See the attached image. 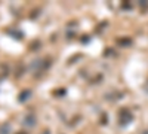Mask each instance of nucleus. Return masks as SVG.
<instances>
[{
  "label": "nucleus",
  "mask_w": 148,
  "mask_h": 134,
  "mask_svg": "<svg viewBox=\"0 0 148 134\" xmlns=\"http://www.w3.org/2000/svg\"><path fill=\"white\" fill-rule=\"evenodd\" d=\"M16 134H28V133H25V131H19V133H16Z\"/></svg>",
  "instance_id": "5"
},
{
  "label": "nucleus",
  "mask_w": 148,
  "mask_h": 134,
  "mask_svg": "<svg viewBox=\"0 0 148 134\" xmlns=\"http://www.w3.org/2000/svg\"><path fill=\"white\" fill-rule=\"evenodd\" d=\"M10 133V125L9 124H3L0 127V134H9Z\"/></svg>",
  "instance_id": "4"
},
{
  "label": "nucleus",
  "mask_w": 148,
  "mask_h": 134,
  "mask_svg": "<svg viewBox=\"0 0 148 134\" xmlns=\"http://www.w3.org/2000/svg\"><path fill=\"white\" fill-rule=\"evenodd\" d=\"M24 124L33 127V125L36 124V116H34V115H28V116H25V119H24Z\"/></svg>",
  "instance_id": "2"
},
{
  "label": "nucleus",
  "mask_w": 148,
  "mask_h": 134,
  "mask_svg": "<svg viewBox=\"0 0 148 134\" xmlns=\"http://www.w3.org/2000/svg\"><path fill=\"white\" fill-rule=\"evenodd\" d=\"M30 95H31V91L30 90H25V91H22L21 94H19V101H25V100H28L30 99Z\"/></svg>",
  "instance_id": "3"
},
{
  "label": "nucleus",
  "mask_w": 148,
  "mask_h": 134,
  "mask_svg": "<svg viewBox=\"0 0 148 134\" xmlns=\"http://www.w3.org/2000/svg\"><path fill=\"white\" fill-rule=\"evenodd\" d=\"M119 122H120V125H126V124L132 122V113L127 110L126 107H123L120 110V113H119Z\"/></svg>",
  "instance_id": "1"
}]
</instances>
